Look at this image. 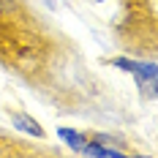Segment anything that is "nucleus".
I'll use <instances>...</instances> for the list:
<instances>
[{"label": "nucleus", "mask_w": 158, "mask_h": 158, "mask_svg": "<svg viewBox=\"0 0 158 158\" xmlns=\"http://www.w3.org/2000/svg\"><path fill=\"white\" fill-rule=\"evenodd\" d=\"M55 147H35V144H25L22 139H14L8 134L0 131V156H55Z\"/></svg>", "instance_id": "1"}, {"label": "nucleus", "mask_w": 158, "mask_h": 158, "mask_svg": "<svg viewBox=\"0 0 158 158\" xmlns=\"http://www.w3.org/2000/svg\"><path fill=\"white\" fill-rule=\"evenodd\" d=\"M98 3H104V0H98Z\"/></svg>", "instance_id": "5"}, {"label": "nucleus", "mask_w": 158, "mask_h": 158, "mask_svg": "<svg viewBox=\"0 0 158 158\" xmlns=\"http://www.w3.org/2000/svg\"><path fill=\"white\" fill-rule=\"evenodd\" d=\"M57 136H63V142L68 144V147H74L77 153L82 150V144L87 142V134H82V131H71V128H60Z\"/></svg>", "instance_id": "4"}, {"label": "nucleus", "mask_w": 158, "mask_h": 158, "mask_svg": "<svg viewBox=\"0 0 158 158\" xmlns=\"http://www.w3.org/2000/svg\"><path fill=\"white\" fill-rule=\"evenodd\" d=\"M8 117H11V123H14L16 131H22L25 136H33V139H47V131L38 126L35 120H33L27 112H16V109H8Z\"/></svg>", "instance_id": "3"}, {"label": "nucleus", "mask_w": 158, "mask_h": 158, "mask_svg": "<svg viewBox=\"0 0 158 158\" xmlns=\"http://www.w3.org/2000/svg\"><path fill=\"white\" fill-rule=\"evenodd\" d=\"M30 14H27V6L25 0H0V25L3 27H19V25H27Z\"/></svg>", "instance_id": "2"}]
</instances>
